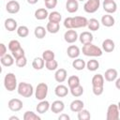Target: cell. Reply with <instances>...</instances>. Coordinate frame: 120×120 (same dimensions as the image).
<instances>
[{
  "label": "cell",
  "mask_w": 120,
  "mask_h": 120,
  "mask_svg": "<svg viewBox=\"0 0 120 120\" xmlns=\"http://www.w3.org/2000/svg\"><path fill=\"white\" fill-rule=\"evenodd\" d=\"M45 3V7L48 9H52L57 6V0H48Z\"/></svg>",
  "instance_id": "ee69618b"
},
{
  "label": "cell",
  "mask_w": 120,
  "mask_h": 120,
  "mask_svg": "<svg viewBox=\"0 0 120 120\" xmlns=\"http://www.w3.org/2000/svg\"><path fill=\"white\" fill-rule=\"evenodd\" d=\"M46 34H47V29H45V27H43V26H41V25L37 26V27L35 28V30H34V35H35V37H36L37 38H38V39L44 38L45 36H46Z\"/></svg>",
  "instance_id": "f1b7e54d"
},
{
  "label": "cell",
  "mask_w": 120,
  "mask_h": 120,
  "mask_svg": "<svg viewBox=\"0 0 120 120\" xmlns=\"http://www.w3.org/2000/svg\"><path fill=\"white\" fill-rule=\"evenodd\" d=\"M46 29H47V32H49L51 34H56L60 30V24H59V22H49L46 25Z\"/></svg>",
  "instance_id": "83f0119b"
},
{
  "label": "cell",
  "mask_w": 120,
  "mask_h": 120,
  "mask_svg": "<svg viewBox=\"0 0 120 120\" xmlns=\"http://www.w3.org/2000/svg\"><path fill=\"white\" fill-rule=\"evenodd\" d=\"M4 26H5V28H6L8 31L12 32V31L17 30V28H18V22H17V21L14 20L13 18H8V19L5 20Z\"/></svg>",
  "instance_id": "e0dca14e"
},
{
  "label": "cell",
  "mask_w": 120,
  "mask_h": 120,
  "mask_svg": "<svg viewBox=\"0 0 120 120\" xmlns=\"http://www.w3.org/2000/svg\"><path fill=\"white\" fill-rule=\"evenodd\" d=\"M58 119H59V120H69L70 117H69V115H68V114H66V113H61V114L59 115Z\"/></svg>",
  "instance_id": "bcb514c9"
},
{
  "label": "cell",
  "mask_w": 120,
  "mask_h": 120,
  "mask_svg": "<svg viewBox=\"0 0 120 120\" xmlns=\"http://www.w3.org/2000/svg\"><path fill=\"white\" fill-rule=\"evenodd\" d=\"M72 67L76 70H82L83 68H86V63L84 60H82L81 58H75L72 62Z\"/></svg>",
  "instance_id": "f546056e"
},
{
  "label": "cell",
  "mask_w": 120,
  "mask_h": 120,
  "mask_svg": "<svg viewBox=\"0 0 120 120\" xmlns=\"http://www.w3.org/2000/svg\"><path fill=\"white\" fill-rule=\"evenodd\" d=\"M68 92H69V89L68 88V86H66L64 84H58L54 88V94L58 98H64V97H66L68 94Z\"/></svg>",
  "instance_id": "ffe728a7"
},
{
  "label": "cell",
  "mask_w": 120,
  "mask_h": 120,
  "mask_svg": "<svg viewBox=\"0 0 120 120\" xmlns=\"http://www.w3.org/2000/svg\"><path fill=\"white\" fill-rule=\"evenodd\" d=\"M117 106H118V109H119V111H120V101L117 103Z\"/></svg>",
  "instance_id": "f907efd6"
},
{
  "label": "cell",
  "mask_w": 120,
  "mask_h": 120,
  "mask_svg": "<svg viewBox=\"0 0 120 120\" xmlns=\"http://www.w3.org/2000/svg\"><path fill=\"white\" fill-rule=\"evenodd\" d=\"M104 79L105 81L107 82H114L116 79H117V76H118V72L115 68H109L105 71L104 73Z\"/></svg>",
  "instance_id": "ac0fdd59"
},
{
  "label": "cell",
  "mask_w": 120,
  "mask_h": 120,
  "mask_svg": "<svg viewBox=\"0 0 120 120\" xmlns=\"http://www.w3.org/2000/svg\"><path fill=\"white\" fill-rule=\"evenodd\" d=\"M115 48V43L112 39L106 38L102 41V51L106 52H112Z\"/></svg>",
  "instance_id": "7402d4cb"
},
{
  "label": "cell",
  "mask_w": 120,
  "mask_h": 120,
  "mask_svg": "<svg viewBox=\"0 0 120 120\" xmlns=\"http://www.w3.org/2000/svg\"><path fill=\"white\" fill-rule=\"evenodd\" d=\"M9 120H19V117L18 116H10Z\"/></svg>",
  "instance_id": "681fc988"
},
{
  "label": "cell",
  "mask_w": 120,
  "mask_h": 120,
  "mask_svg": "<svg viewBox=\"0 0 120 120\" xmlns=\"http://www.w3.org/2000/svg\"><path fill=\"white\" fill-rule=\"evenodd\" d=\"M78 1H80V2H83V1H86V0H78Z\"/></svg>",
  "instance_id": "816d5d0a"
},
{
  "label": "cell",
  "mask_w": 120,
  "mask_h": 120,
  "mask_svg": "<svg viewBox=\"0 0 120 120\" xmlns=\"http://www.w3.org/2000/svg\"><path fill=\"white\" fill-rule=\"evenodd\" d=\"M22 106H23L22 101L21 99H19V98H11L8 103V109L11 112H15L21 111L22 109Z\"/></svg>",
  "instance_id": "8fae6325"
},
{
  "label": "cell",
  "mask_w": 120,
  "mask_h": 120,
  "mask_svg": "<svg viewBox=\"0 0 120 120\" xmlns=\"http://www.w3.org/2000/svg\"><path fill=\"white\" fill-rule=\"evenodd\" d=\"M49 109H51V104L49 103L48 100H39V102L38 103L37 107H36V110H37V112L42 114V113H45L49 111Z\"/></svg>",
  "instance_id": "4fadbf2b"
},
{
  "label": "cell",
  "mask_w": 120,
  "mask_h": 120,
  "mask_svg": "<svg viewBox=\"0 0 120 120\" xmlns=\"http://www.w3.org/2000/svg\"><path fill=\"white\" fill-rule=\"evenodd\" d=\"M15 64H16V66L18 68H24L26 66V64H27V59H26L25 55L22 56V57H20V58L16 59L15 60Z\"/></svg>",
  "instance_id": "b9f144b4"
},
{
  "label": "cell",
  "mask_w": 120,
  "mask_h": 120,
  "mask_svg": "<svg viewBox=\"0 0 120 120\" xmlns=\"http://www.w3.org/2000/svg\"><path fill=\"white\" fill-rule=\"evenodd\" d=\"M88 24V20L82 16L68 17L64 20V26L67 29H77L82 27H86Z\"/></svg>",
  "instance_id": "6da1fadb"
},
{
  "label": "cell",
  "mask_w": 120,
  "mask_h": 120,
  "mask_svg": "<svg viewBox=\"0 0 120 120\" xmlns=\"http://www.w3.org/2000/svg\"><path fill=\"white\" fill-rule=\"evenodd\" d=\"M26 1H27V3L30 4V5H35V4L38 3V0H26Z\"/></svg>",
  "instance_id": "c3c4849f"
},
{
  "label": "cell",
  "mask_w": 120,
  "mask_h": 120,
  "mask_svg": "<svg viewBox=\"0 0 120 120\" xmlns=\"http://www.w3.org/2000/svg\"><path fill=\"white\" fill-rule=\"evenodd\" d=\"M102 8L108 14H112L117 9V4L114 0H104L102 3Z\"/></svg>",
  "instance_id": "30bf717a"
},
{
  "label": "cell",
  "mask_w": 120,
  "mask_h": 120,
  "mask_svg": "<svg viewBox=\"0 0 120 120\" xmlns=\"http://www.w3.org/2000/svg\"><path fill=\"white\" fill-rule=\"evenodd\" d=\"M46 1H48V0H44V2H46Z\"/></svg>",
  "instance_id": "f5cc1de1"
},
{
  "label": "cell",
  "mask_w": 120,
  "mask_h": 120,
  "mask_svg": "<svg viewBox=\"0 0 120 120\" xmlns=\"http://www.w3.org/2000/svg\"><path fill=\"white\" fill-rule=\"evenodd\" d=\"M80 83V78L76 75H72L70 77H68V88H73L75 86H78Z\"/></svg>",
  "instance_id": "d6a6232c"
},
{
  "label": "cell",
  "mask_w": 120,
  "mask_h": 120,
  "mask_svg": "<svg viewBox=\"0 0 120 120\" xmlns=\"http://www.w3.org/2000/svg\"><path fill=\"white\" fill-rule=\"evenodd\" d=\"M99 26H100V22H98V20L95 18H91L88 20L87 27L90 31H98L99 29Z\"/></svg>",
  "instance_id": "4dcf8cb0"
},
{
  "label": "cell",
  "mask_w": 120,
  "mask_h": 120,
  "mask_svg": "<svg viewBox=\"0 0 120 120\" xmlns=\"http://www.w3.org/2000/svg\"><path fill=\"white\" fill-rule=\"evenodd\" d=\"M68 72L65 68H57L54 73V80L57 82H64L67 80Z\"/></svg>",
  "instance_id": "2e32d148"
},
{
  "label": "cell",
  "mask_w": 120,
  "mask_h": 120,
  "mask_svg": "<svg viewBox=\"0 0 120 120\" xmlns=\"http://www.w3.org/2000/svg\"><path fill=\"white\" fill-rule=\"evenodd\" d=\"M48 90L49 87L47 85V83L45 82H39L35 90V98L38 100H43L46 98L47 95H48Z\"/></svg>",
  "instance_id": "8992f818"
},
{
  "label": "cell",
  "mask_w": 120,
  "mask_h": 120,
  "mask_svg": "<svg viewBox=\"0 0 120 120\" xmlns=\"http://www.w3.org/2000/svg\"><path fill=\"white\" fill-rule=\"evenodd\" d=\"M83 106H84V103L82 100L81 99H74L70 105H69V108H70V111L73 112H79L81 110L83 109Z\"/></svg>",
  "instance_id": "603a6c76"
},
{
  "label": "cell",
  "mask_w": 120,
  "mask_h": 120,
  "mask_svg": "<svg viewBox=\"0 0 120 120\" xmlns=\"http://www.w3.org/2000/svg\"><path fill=\"white\" fill-rule=\"evenodd\" d=\"M7 51H8V49H7L6 45L4 43H0V57L7 54Z\"/></svg>",
  "instance_id": "f6af8a7d"
},
{
  "label": "cell",
  "mask_w": 120,
  "mask_h": 120,
  "mask_svg": "<svg viewBox=\"0 0 120 120\" xmlns=\"http://www.w3.org/2000/svg\"><path fill=\"white\" fill-rule=\"evenodd\" d=\"M65 104L62 100H55L51 104V111L53 113H60L64 111Z\"/></svg>",
  "instance_id": "44dd1931"
},
{
  "label": "cell",
  "mask_w": 120,
  "mask_h": 120,
  "mask_svg": "<svg viewBox=\"0 0 120 120\" xmlns=\"http://www.w3.org/2000/svg\"><path fill=\"white\" fill-rule=\"evenodd\" d=\"M91 118V114L88 110L82 109L78 112V119L79 120H89Z\"/></svg>",
  "instance_id": "f35d334b"
},
{
  "label": "cell",
  "mask_w": 120,
  "mask_h": 120,
  "mask_svg": "<svg viewBox=\"0 0 120 120\" xmlns=\"http://www.w3.org/2000/svg\"><path fill=\"white\" fill-rule=\"evenodd\" d=\"M78 38H79V36L75 29H68L64 34V39L67 43L72 44L76 42Z\"/></svg>",
  "instance_id": "9c48e42d"
},
{
  "label": "cell",
  "mask_w": 120,
  "mask_h": 120,
  "mask_svg": "<svg viewBox=\"0 0 120 120\" xmlns=\"http://www.w3.org/2000/svg\"><path fill=\"white\" fill-rule=\"evenodd\" d=\"M40 116H38L36 112L32 111H26L23 114V120H40Z\"/></svg>",
  "instance_id": "8d00e7d4"
},
{
  "label": "cell",
  "mask_w": 120,
  "mask_h": 120,
  "mask_svg": "<svg viewBox=\"0 0 120 120\" xmlns=\"http://www.w3.org/2000/svg\"><path fill=\"white\" fill-rule=\"evenodd\" d=\"M49 22H60L62 20V15L58 12V11H52L51 13H49Z\"/></svg>",
  "instance_id": "836d02e7"
},
{
  "label": "cell",
  "mask_w": 120,
  "mask_h": 120,
  "mask_svg": "<svg viewBox=\"0 0 120 120\" xmlns=\"http://www.w3.org/2000/svg\"><path fill=\"white\" fill-rule=\"evenodd\" d=\"M80 53H81V50L76 45H70L67 49V54H68V56L69 58H72V59L78 58Z\"/></svg>",
  "instance_id": "5bb4252c"
},
{
  "label": "cell",
  "mask_w": 120,
  "mask_h": 120,
  "mask_svg": "<svg viewBox=\"0 0 120 120\" xmlns=\"http://www.w3.org/2000/svg\"><path fill=\"white\" fill-rule=\"evenodd\" d=\"M17 35L21 38H26L29 35V29L25 25H20L17 28Z\"/></svg>",
  "instance_id": "e575fe53"
},
{
  "label": "cell",
  "mask_w": 120,
  "mask_h": 120,
  "mask_svg": "<svg viewBox=\"0 0 120 120\" xmlns=\"http://www.w3.org/2000/svg\"><path fill=\"white\" fill-rule=\"evenodd\" d=\"M104 76L102 74H95L92 78V91L94 95L100 96L104 91Z\"/></svg>",
  "instance_id": "7a4b0ae2"
},
{
  "label": "cell",
  "mask_w": 120,
  "mask_h": 120,
  "mask_svg": "<svg viewBox=\"0 0 120 120\" xmlns=\"http://www.w3.org/2000/svg\"><path fill=\"white\" fill-rule=\"evenodd\" d=\"M14 59L15 58L13 57L12 54L7 53V54H5L4 56H2L0 58V62L4 67H10L14 64Z\"/></svg>",
  "instance_id": "484cf974"
},
{
  "label": "cell",
  "mask_w": 120,
  "mask_h": 120,
  "mask_svg": "<svg viewBox=\"0 0 120 120\" xmlns=\"http://www.w3.org/2000/svg\"><path fill=\"white\" fill-rule=\"evenodd\" d=\"M54 57H55V54L52 50H45L42 52V58L45 60V62L50 61V60H53Z\"/></svg>",
  "instance_id": "ab89813d"
},
{
  "label": "cell",
  "mask_w": 120,
  "mask_h": 120,
  "mask_svg": "<svg viewBox=\"0 0 120 120\" xmlns=\"http://www.w3.org/2000/svg\"><path fill=\"white\" fill-rule=\"evenodd\" d=\"M115 87H116L118 90H120V78H117V79L115 80Z\"/></svg>",
  "instance_id": "7dc6e473"
},
{
  "label": "cell",
  "mask_w": 120,
  "mask_h": 120,
  "mask_svg": "<svg viewBox=\"0 0 120 120\" xmlns=\"http://www.w3.org/2000/svg\"><path fill=\"white\" fill-rule=\"evenodd\" d=\"M86 68L89 71H96L99 68V62L96 59H90L86 63Z\"/></svg>",
  "instance_id": "1f68e13d"
},
{
  "label": "cell",
  "mask_w": 120,
  "mask_h": 120,
  "mask_svg": "<svg viewBox=\"0 0 120 120\" xmlns=\"http://www.w3.org/2000/svg\"><path fill=\"white\" fill-rule=\"evenodd\" d=\"M35 18L38 21H42V20H45L49 17V12L47 10V8H38L36 11H35Z\"/></svg>",
  "instance_id": "d4e9b609"
},
{
  "label": "cell",
  "mask_w": 120,
  "mask_h": 120,
  "mask_svg": "<svg viewBox=\"0 0 120 120\" xmlns=\"http://www.w3.org/2000/svg\"><path fill=\"white\" fill-rule=\"evenodd\" d=\"M66 9L69 13H75L79 9V1L78 0H68L66 3Z\"/></svg>",
  "instance_id": "d6986e66"
},
{
  "label": "cell",
  "mask_w": 120,
  "mask_h": 120,
  "mask_svg": "<svg viewBox=\"0 0 120 120\" xmlns=\"http://www.w3.org/2000/svg\"><path fill=\"white\" fill-rule=\"evenodd\" d=\"M82 52L85 56H91V57H99L103 53L102 49H100L99 47H98L93 43L84 44L82 46Z\"/></svg>",
  "instance_id": "3957f363"
},
{
  "label": "cell",
  "mask_w": 120,
  "mask_h": 120,
  "mask_svg": "<svg viewBox=\"0 0 120 120\" xmlns=\"http://www.w3.org/2000/svg\"><path fill=\"white\" fill-rule=\"evenodd\" d=\"M45 68L48 69V70H56L57 68H58V62L56 60H50V61H47L45 62Z\"/></svg>",
  "instance_id": "60d3db41"
},
{
  "label": "cell",
  "mask_w": 120,
  "mask_h": 120,
  "mask_svg": "<svg viewBox=\"0 0 120 120\" xmlns=\"http://www.w3.org/2000/svg\"><path fill=\"white\" fill-rule=\"evenodd\" d=\"M21 6L18 1L16 0H10L6 5V10L10 14H16L20 11Z\"/></svg>",
  "instance_id": "7c38bea8"
},
{
  "label": "cell",
  "mask_w": 120,
  "mask_h": 120,
  "mask_svg": "<svg viewBox=\"0 0 120 120\" xmlns=\"http://www.w3.org/2000/svg\"><path fill=\"white\" fill-rule=\"evenodd\" d=\"M11 54L13 55V57H14V58H15V60H16V59H18V58H20V57L24 56V50L21 47V48H19L18 50H16V51H14V52H11Z\"/></svg>",
  "instance_id": "7bdbcfd3"
},
{
  "label": "cell",
  "mask_w": 120,
  "mask_h": 120,
  "mask_svg": "<svg viewBox=\"0 0 120 120\" xmlns=\"http://www.w3.org/2000/svg\"><path fill=\"white\" fill-rule=\"evenodd\" d=\"M8 50L12 52L18 50L19 48H21L22 46H21V43H20L19 40H17V39H12V40H10V41L8 42Z\"/></svg>",
  "instance_id": "74e56055"
},
{
  "label": "cell",
  "mask_w": 120,
  "mask_h": 120,
  "mask_svg": "<svg viewBox=\"0 0 120 120\" xmlns=\"http://www.w3.org/2000/svg\"><path fill=\"white\" fill-rule=\"evenodd\" d=\"M4 86L9 92L14 91L18 87L17 78H16V75L14 73L8 72V73H7L5 75V78H4Z\"/></svg>",
  "instance_id": "277c9868"
},
{
  "label": "cell",
  "mask_w": 120,
  "mask_h": 120,
  "mask_svg": "<svg viewBox=\"0 0 120 120\" xmlns=\"http://www.w3.org/2000/svg\"><path fill=\"white\" fill-rule=\"evenodd\" d=\"M93 39H94V38H93L92 33H90L88 31H84V32L81 33L80 36H79V40L82 45L88 44V43H92Z\"/></svg>",
  "instance_id": "9a60e30c"
},
{
  "label": "cell",
  "mask_w": 120,
  "mask_h": 120,
  "mask_svg": "<svg viewBox=\"0 0 120 120\" xmlns=\"http://www.w3.org/2000/svg\"><path fill=\"white\" fill-rule=\"evenodd\" d=\"M100 22H101L105 27H112V26L114 25L115 20H114V18H113L112 15H110V14L107 13L106 15H103V16L101 17Z\"/></svg>",
  "instance_id": "cb8c5ba5"
},
{
  "label": "cell",
  "mask_w": 120,
  "mask_h": 120,
  "mask_svg": "<svg viewBox=\"0 0 120 120\" xmlns=\"http://www.w3.org/2000/svg\"><path fill=\"white\" fill-rule=\"evenodd\" d=\"M69 91H70V93H71V95L73 97L79 98V97H81L83 94V87L81 84H79L78 86H75L73 88H70Z\"/></svg>",
  "instance_id": "d590c367"
},
{
  "label": "cell",
  "mask_w": 120,
  "mask_h": 120,
  "mask_svg": "<svg viewBox=\"0 0 120 120\" xmlns=\"http://www.w3.org/2000/svg\"><path fill=\"white\" fill-rule=\"evenodd\" d=\"M119 109H118V106L117 104H111L109 105L108 109H107V115H106V118L107 120H118L119 119Z\"/></svg>",
  "instance_id": "ba28073f"
},
{
  "label": "cell",
  "mask_w": 120,
  "mask_h": 120,
  "mask_svg": "<svg viewBox=\"0 0 120 120\" xmlns=\"http://www.w3.org/2000/svg\"><path fill=\"white\" fill-rule=\"evenodd\" d=\"M17 91L18 94L23 98H31L32 95L34 94V87L31 83L25 82H22L18 84L17 87Z\"/></svg>",
  "instance_id": "5b68a950"
},
{
  "label": "cell",
  "mask_w": 120,
  "mask_h": 120,
  "mask_svg": "<svg viewBox=\"0 0 120 120\" xmlns=\"http://www.w3.org/2000/svg\"><path fill=\"white\" fill-rule=\"evenodd\" d=\"M100 7V0H86L83 5V9L87 13H95Z\"/></svg>",
  "instance_id": "52a82bcc"
},
{
  "label": "cell",
  "mask_w": 120,
  "mask_h": 120,
  "mask_svg": "<svg viewBox=\"0 0 120 120\" xmlns=\"http://www.w3.org/2000/svg\"><path fill=\"white\" fill-rule=\"evenodd\" d=\"M32 67L36 70H40L45 67V60L41 57H36L32 62Z\"/></svg>",
  "instance_id": "4316f807"
}]
</instances>
